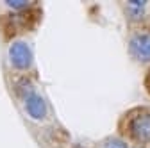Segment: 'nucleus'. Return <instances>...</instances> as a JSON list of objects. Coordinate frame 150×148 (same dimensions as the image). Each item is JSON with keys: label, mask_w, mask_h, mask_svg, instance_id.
Returning <instances> with one entry per match:
<instances>
[{"label": "nucleus", "mask_w": 150, "mask_h": 148, "mask_svg": "<svg viewBox=\"0 0 150 148\" xmlns=\"http://www.w3.org/2000/svg\"><path fill=\"white\" fill-rule=\"evenodd\" d=\"M122 125H123L122 128L130 139L139 141V143L150 141V111L148 109L130 111Z\"/></svg>", "instance_id": "nucleus-1"}, {"label": "nucleus", "mask_w": 150, "mask_h": 148, "mask_svg": "<svg viewBox=\"0 0 150 148\" xmlns=\"http://www.w3.org/2000/svg\"><path fill=\"white\" fill-rule=\"evenodd\" d=\"M9 61L16 70H27L32 64V52L25 41H14L9 48Z\"/></svg>", "instance_id": "nucleus-2"}, {"label": "nucleus", "mask_w": 150, "mask_h": 148, "mask_svg": "<svg viewBox=\"0 0 150 148\" xmlns=\"http://www.w3.org/2000/svg\"><path fill=\"white\" fill-rule=\"evenodd\" d=\"M130 54L132 57L141 61V63H148L150 61V34H138L130 41Z\"/></svg>", "instance_id": "nucleus-3"}, {"label": "nucleus", "mask_w": 150, "mask_h": 148, "mask_svg": "<svg viewBox=\"0 0 150 148\" xmlns=\"http://www.w3.org/2000/svg\"><path fill=\"white\" fill-rule=\"evenodd\" d=\"M25 111L29 113L30 118H34V120H43L47 116V104H45V100L40 95L29 93L25 97Z\"/></svg>", "instance_id": "nucleus-4"}, {"label": "nucleus", "mask_w": 150, "mask_h": 148, "mask_svg": "<svg viewBox=\"0 0 150 148\" xmlns=\"http://www.w3.org/2000/svg\"><path fill=\"white\" fill-rule=\"evenodd\" d=\"M145 7H146V2H125V9H127L129 16L134 18V20H139L143 16Z\"/></svg>", "instance_id": "nucleus-5"}, {"label": "nucleus", "mask_w": 150, "mask_h": 148, "mask_svg": "<svg viewBox=\"0 0 150 148\" xmlns=\"http://www.w3.org/2000/svg\"><path fill=\"white\" fill-rule=\"evenodd\" d=\"M29 6L30 2H7V7H13V9H25Z\"/></svg>", "instance_id": "nucleus-6"}, {"label": "nucleus", "mask_w": 150, "mask_h": 148, "mask_svg": "<svg viewBox=\"0 0 150 148\" xmlns=\"http://www.w3.org/2000/svg\"><path fill=\"white\" fill-rule=\"evenodd\" d=\"M105 148H127V146H125V143H122V141H111Z\"/></svg>", "instance_id": "nucleus-7"}, {"label": "nucleus", "mask_w": 150, "mask_h": 148, "mask_svg": "<svg viewBox=\"0 0 150 148\" xmlns=\"http://www.w3.org/2000/svg\"><path fill=\"white\" fill-rule=\"evenodd\" d=\"M146 89L150 91V73H148V75H146Z\"/></svg>", "instance_id": "nucleus-8"}]
</instances>
